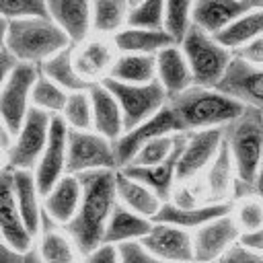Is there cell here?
Listing matches in <instances>:
<instances>
[{
    "instance_id": "cell-27",
    "label": "cell",
    "mask_w": 263,
    "mask_h": 263,
    "mask_svg": "<svg viewBox=\"0 0 263 263\" xmlns=\"http://www.w3.org/2000/svg\"><path fill=\"white\" fill-rule=\"evenodd\" d=\"M111 41L117 53H150V55L175 43L164 29H144V27H129V25L113 33Z\"/></svg>"
},
{
    "instance_id": "cell-37",
    "label": "cell",
    "mask_w": 263,
    "mask_h": 263,
    "mask_svg": "<svg viewBox=\"0 0 263 263\" xmlns=\"http://www.w3.org/2000/svg\"><path fill=\"white\" fill-rule=\"evenodd\" d=\"M129 27L144 29H164V0H138L129 6L127 23Z\"/></svg>"
},
{
    "instance_id": "cell-48",
    "label": "cell",
    "mask_w": 263,
    "mask_h": 263,
    "mask_svg": "<svg viewBox=\"0 0 263 263\" xmlns=\"http://www.w3.org/2000/svg\"><path fill=\"white\" fill-rule=\"evenodd\" d=\"M18 66V60L4 47V49H0V86L8 80V76L12 74V70Z\"/></svg>"
},
{
    "instance_id": "cell-12",
    "label": "cell",
    "mask_w": 263,
    "mask_h": 263,
    "mask_svg": "<svg viewBox=\"0 0 263 263\" xmlns=\"http://www.w3.org/2000/svg\"><path fill=\"white\" fill-rule=\"evenodd\" d=\"M220 92L236 99L245 107L263 111V66H253L232 55L222 78L214 86Z\"/></svg>"
},
{
    "instance_id": "cell-46",
    "label": "cell",
    "mask_w": 263,
    "mask_h": 263,
    "mask_svg": "<svg viewBox=\"0 0 263 263\" xmlns=\"http://www.w3.org/2000/svg\"><path fill=\"white\" fill-rule=\"evenodd\" d=\"M84 263H119V253L115 245L101 242L90 253L84 255Z\"/></svg>"
},
{
    "instance_id": "cell-25",
    "label": "cell",
    "mask_w": 263,
    "mask_h": 263,
    "mask_svg": "<svg viewBox=\"0 0 263 263\" xmlns=\"http://www.w3.org/2000/svg\"><path fill=\"white\" fill-rule=\"evenodd\" d=\"M12 187H14V199L21 212V218L35 238L41 228V193L35 183V175L29 168H12Z\"/></svg>"
},
{
    "instance_id": "cell-30",
    "label": "cell",
    "mask_w": 263,
    "mask_h": 263,
    "mask_svg": "<svg viewBox=\"0 0 263 263\" xmlns=\"http://www.w3.org/2000/svg\"><path fill=\"white\" fill-rule=\"evenodd\" d=\"M39 72L43 76H47L49 80H53L55 84H60L64 90L74 92V90H84L90 86V82H86L72 60V45L55 51L53 55H49L45 62L39 64Z\"/></svg>"
},
{
    "instance_id": "cell-5",
    "label": "cell",
    "mask_w": 263,
    "mask_h": 263,
    "mask_svg": "<svg viewBox=\"0 0 263 263\" xmlns=\"http://www.w3.org/2000/svg\"><path fill=\"white\" fill-rule=\"evenodd\" d=\"M179 47L191 70L193 84L199 86H216L232 60V51L228 47L195 25H189L179 41Z\"/></svg>"
},
{
    "instance_id": "cell-24",
    "label": "cell",
    "mask_w": 263,
    "mask_h": 263,
    "mask_svg": "<svg viewBox=\"0 0 263 263\" xmlns=\"http://www.w3.org/2000/svg\"><path fill=\"white\" fill-rule=\"evenodd\" d=\"M245 10H249V6L242 0H193L191 25L216 35Z\"/></svg>"
},
{
    "instance_id": "cell-43",
    "label": "cell",
    "mask_w": 263,
    "mask_h": 263,
    "mask_svg": "<svg viewBox=\"0 0 263 263\" xmlns=\"http://www.w3.org/2000/svg\"><path fill=\"white\" fill-rule=\"evenodd\" d=\"M0 263H45L37 251V247H29L25 251L14 249L4 238H0Z\"/></svg>"
},
{
    "instance_id": "cell-51",
    "label": "cell",
    "mask_w": 263,
    "mask_h": 263,
    "mask_svg": "<svg viewBox=\"0 0 263 263\" xmlns=\"http://www.w3.org/2000/svg\"><path fill=\"white\" fill-rule=\"evenodd\" d=\"M6 33H8V18L0 16V49L6 47Z\"/></svg>"
},
{
    "instance_id": "cell-4",
    "label": "cell",
    "mask_w": 263,
    "mask_h": 263,
    "mask_svg": "<svg viewBox=\"0 0 263 263\" xmlns=\"http://www.w3.org/2000/svg\"><path fill=\"white\" fill-rule=\"evenodd\" d=\"M72 45L49 16H23L8 21L6 49L23 64L39 66L55 51Z\"/></svg>"
},
{
    "instance_id": "cell-47",
    "label": "cell",
    "mask_w": 263,
    "mask_h": 263,
    "mask_svg": "<svg viewBox=\"0 0 263 263\" xmlns=\"http://www.w3.org/2000/svg\"><path fill=\"white\" fill-rule=\"evenodd\" d=\"M238 242H240V245H245V247H249V249H253V251L263 253V224H261L259 228H255V230L240 232Z\"/></svg>"
},
{
    "instance_id": "cell-22",
    "label": "cell",
    "mask_w": 263,
    "mask_h": 263,
    "mask_svg": "<svg viewBox=\"0 0 263 263\" xmlns=\"http://www.w3.org/2000/svg\"><path fill=\"white\" fill-rule=\"evenodd\" d=\"M88 97L92 105V129L115 142L123 134V117L117 99L103 82H92Z\"/></svg>"
},
{
    "instance_id": "cell-40",
    "label": "cell",
    "mask_w": 263,
    "mask_h": 263,
    "mask_svg": "<svg viewBox=\"0 0 263 263\" xmlns=\"http://www.w3.org/2000/svg\"><path fill=\"white\" fill-rule=\"evenodd\" d=\"M0 16L8 21L23 16H47L45 0H0Z\"/></svg>"
},
{
    "instance_id": "cell-23",
    "label": "cell",
    "mask_w": 263,
    "mask_h": 263,
    "mask_svg": "<svg viewBox=\"0 0 263 263\" xmlns=\"http://www.w3.org/2000/svg\"><path fill=\"white\" fill-rule=\"evenodd\" d=\"M230 203L228 201H210V203H203V205H191V208H181V205H175L173 201H162L158 212L154 214V222H166V224H175L179 228H185V230H195L197 226L218 218V216H224V214H230Z\"/></svg>"
},
{
    "instance_id": "cell-1",
    "label": "cell",
    "mask_w": 263,
    "mask_h": 263,
    "mask_svg": "<svg viewBox=\"0 0 263 263\" xmlns=\"http://www.w3.org/2000/svg\"><path fill=\"white\" fill-rule=\"evenodd\" d=\"M82 187L80 203L70 222L62 226L72 238L80 255L90 253L103 242L105 224L113 205L117 203L115 195V168H95L76 175Z\"/></svg>"
},
{
    "instance_id": "cell-33",
    "label": "cell",
    "mask_w": 263,
    "mask_h": 263,
    "mask_svg": "<svg viewBox=\"0 0 263 263\" xmlns=\"http://www.w3.org/2000/svg\"><path fill=\"white\" fill-rule=\"evenodd\" d=\"M261 35H263V8H249L240 16H236L230 25H226L220 33H216L214 37L224 47L234 51L242 43L255 37H261Z\"/></svg>"
},
{
    "instance_id": "cell-20",
    "label": "cell",
    "mask_w": 263,
    "mask_h": 263,
    "mask_svg": "<svg viewBox=\"0 0 263 263\" xmlns=\"http://www.w3.org/2000/svg\"><path fill=\"white\" fill-rule=\"evenodd\" d=\"M80 193H82V187H80L78 177L66 173V175L60 177V179L55 181V185L41 197V205H43L45 216H47L53 224L64 226V224L70 222L72 216L76 214L78 203H80Z\"/></svg>"
},
{
    "instance_id": "cell-11",
    "label": "cell",
    "mask_w": 263,
    "mask_h": 263,
    "mask_svg": "<svg viewBox=\"0 0 263 263\" xmlns=\"http://www.w3.org/2000/svg\"><path fill=\"white\" fill-rule=\"evenodd\" d=\"M66 158H68V125L60 115H51L47 144L33 168L41 197L55 185L60 177L66 175Z\"/></svg>"
},
{
    "instance_id": "cell-21",
    "label": "cell",
    "mask_w": 263,
    "mask_h": 263,
    "mask_svg": "<svg viewBox=\"0 0 263 263\" xmlns=\"http://www.w3.org/2000/svg\"><path fill=\"white\" fill-rule=\"evenodd\" d=\"M154 66H156V80L164 88L166 97H175L193 84L191 70L187 66V60L179 43H171L158 49L154 53Z\"/></svg>"
},
{
    "instance_id": "cell-41",
    "label": "cell",
    "mask_w": 263,
    "mask_h": 263,
    "mask_svg": "<svg viewBox=\"0 0 263 263\" xmlns=\"http://www.w3.org/2000/svg\"><path fill=\"white\" fill-rule=\"evenodd\" d=\"M236 224L242 232L259 228L263 224V203L259 199H245L238 208Z\"/></svg>"
},
{
    "instance_id": "cell-39",
    "label": "cell",
    "mask_w": 263,
    "mask_h": 263,
    "mask_svg": "<svg viewBox=\"0 0 263 263\" xmlns=\"http://www.w3.org/2000/svg\"><path fill=\"white\" fill-rule=\"evenodd\" d=\"M175 142H177V134H166V136H156L152 140H148L136 154L134 158L129 160L132 166H152V164H158L160 160H164L173 148H175ZM127 166V164H125Z\"/></svg>"
},
{
    "instance_id": "cell-28",
    "label": "cell",
    "mask_w": 263,
    "mask_h": 263,
    "mask_svg": "<svg viewBox=\"0 0 263 263\" xmlns=\"http://www.w3.org/2000/svg\"><path fill=\"white\" fill-rule=\"evenodd\" d=\"M115 195L117 201L123 203L125 208H129L132 212L146 216V218H154V214L158 212L162 199L144 183L123 175L119 168H115Z\"/></svg>"
},
{
    "instance_id": "cell-45",
    "label": "cell",
    "mask_w": 263,
    "mask_h": 263,
    "mask_svg": "<svg viewBox=\"0 0 263 263\" xmlns=\"http://www.w3.org/2000/svg\"><path fill=\"white\" fill-rule=\"evenodd\" d=\"M232 55L240 58L242 62L247 64H253V66H263V35L261 37H255L247 43H242L240 47H236L232 51Z\"/></svg>"
},
{
    "instance_id": "cell-13",
    "label": "cell",
    "mask_w": 263,
    "mask_h": 263,
    "mask_svg": "<svg viewBox=\"0 0 263 263\" xmlns=\"http://www.w3.org/2000/svg\"><path fill=\"white\" fill-rule=\"evenodd\" d=\"M222 140H224L222 127L185 132V144L177 160V181H187L197 173L205 171L208 164L218 154Z\"/></svg>"
},
{
    "instance_id": "cell-6",
    "label": "cell",
    "mask_w": 263,
    "mask_h": 263,
    "mask_svg": "<svg viewBox=\"0 0 263 263\" xmlns=\"http://www.w3.org/2000/svg\"><path fill=\"white\" fill-rule=\"evenodd\" d=\"M101 82L113 92V97L119 103L121 117H123V132L142 123L150 115H154L168 101L164 88L156 78L142 84H127L113 78H103Z\"/></svg>"
},
{
    "instance_id": "cell-7",
    "label": "cell",
    "mask_w": 263,
    "mask_h": 263,
    "mask_svg": "<svg viewBox=\"0 0 263 263\" xmlns=\"http://www.w3.org/2000/svg\"><path fill=\"white\" fill-rule=\"evenodd\" d=\"M51 115L31 107L25 115V121L21 123L18 132L12 136L8 148H6V166L10 168H29L33 171L49 134Z\"/></svg>"
},
{
    "instance_id": "cell-16",
    "label": "cell",
    "mask_w": 263,
    "mask_h": 263,
    "mask_svg": "<svg viewBox=\"0 0 263 263\" xmlns=\"http://www.w3.org/2000/svg\"><path fill=\"white\" fill-rule=\"evenodd\" d=\"M117 55V49L113 41H107L105 35L99 37H86L84 41L72 45V60L78 70V74L86 82H101L109 76V70L113 66V60Z\"/></svg>"
},
{
    "instance_id": "cell-29",
    "label": "cell",
    "mask_w": 263,
    "mask_h": 263,
    "mask_svg": "<svg viewBox=\"0 0 263 263\" xmlns=\"http://www.w3.org/2000/svg\"><path fill=\"white\" fill-rule=\"evenodd\" d=\"M37 251L45 263H78L76 261V247L72 238L60 232L58 224H53L45 212L41 214V228H39V245Z\"/></svg>"
},
{
    "instance_id": "cell-31",
    "label": "cell",
    "mask_w": 263,
    "mask_h": 263,
    "mask_svg": "<svg viewBox=\"0 0 263 263\" xmlns=\"http://www.w3.org/2000/svg\"><path fill=\"white\" fill-rule=\"evenodd\" d=\"M107 78L127 82V84L150 82L156 78L154 55H150V53H117Z\"/></svg>"
},
{
    "instance_id": "cell-14",
    "label": "cell",
    "mask_w": 263,
    "mask_h": 263,
    "mask_svg": "<svg viewBox=\"0 0 263 263\" xmlns=\"http://www.w3.org/2000/svg\"><path fill=\"white\" fill-rule=\"evenodd\" d=\"M140 242L162 263H193L191 232L175 224L152 220V228L140 238Z\"/></svg>"
},
{
    "instance_id": "cell-53",
    "label": "cell",
    "mask_w": 263,
    "mask_h": 263,
    "mask_svg": "<svg viewBox=\"0 0 263 263\" xmlns=\"http://www.w3.org/2000/svg\"><path fill=\"white\" fill-rule=\"evenodd\" d=\"M129 2H132V4H134V2H138V0H129Z\"/></svg>"
},
{
    "instance_id": "cell-36",
    "label": "cell",
    "mask_w": 263,
    "mask_h": 263,
    "mask_svg": "<svg viewBox=\"0 0 263 263\" xmlns=\"http://www.w3.org/2000/svg\"><path fill=\"white\" fill-rule=\"evenodd\" d=\"M60 117L70 129H92V105H90L88 88L68 92Z\"/></svg>"
},
{
    "instance_id": "cell-52",
    "label": "cell",
    "mask_w": 263,
    "mask_h": 263,
    "mask_svg": "<svg viewBox=\"0 0 263 263\" xmlns=\"http://www.w3.org/2000/svg\"><path fill=\"white\" fill-rule=\"evenodd\" d=\"M249 8H263V0H242Z\"/></svg>"
},
{
    "instance_id": "cell-2",
    "label": "cell",
    "mask_w": 263,
    "mask_h": 263,
    "mask_svg": "<svg viewBox=\"0 0 263 263\" xmlns=\"http://www.w3.org/2000/svg\"><path fill=\"white\" fill-rule=\"evenodd\" d=\"M166 105L179 121L181 132H195L205 127H224L245 111V105L236 99L220 92L214 86L191 84L175 97H168Z\"/></svg>"
},
{
    "instance_id": "cell-9",
    "label": "cell",
    "mask_w": 263,
    "mask_h": 263,
    "mask_svg": "<svg viewBox=\"0 0 263 263\" xmlns=\"http://www.w3.org/2000/svg\"><path fill=\"white\" fill-rule=\"evenodd\" d=\"M39 66L23 64L12 70L8 80L0 86V117L6 123L10 136H14L31 109V88L37 80Z\"/></svg>"
},
{
    "instance_id": "cell-17",
    "label": "cell",
    "mask_w": 263,
    "mask_h": 263,
    "mask_svg": "<svg viewBox=\"0 0 263 263\" xmlns=\"http://www.w3.org/2000/svg\"><path fill=\"white\" fill-rule=\"evenodd\" d=\"M0 238H4L8 245H12L18 251L33 247V236L27 230L14 199L10 166L0 168Z\"/></svg>"
},
{
    "instance_id": "cell-34",
    "label": "cell",
    "mask_w": 263,
    "mask_h": 263,
    "mask_svg": "<svg viewBox=\"0 0 263 263\" xmlns=\"http://www.w3.org/2000/svg\"><path fill=\"white\" fill-rule=\"evenodd\" d=\"M129 0H90V29L97 35H113L127 23Z\"/></svg>"
},
{
    "instance_id": "cell-44",
    "label": "cell",
    "mask_w": 263,
    "mask_h": 263,
    "mask_svg": "<svg viewBox=\"0 0 263 263\" xmlns=\"http://www.w3.org/2000/svg\"><path fill=\"white\" fill-rule=\"evenodd\" d=\"M214 263H263V253L253 251V249H249L236 240Z\"/></svg>"
},
{
    "instance_id": "cell-42",
    "label": "cell",
    "mask_w": 263,
    "mask_h": 263,
    "mask_svg": "<svg viewBox=\"0 0 263 263\" xmlns=\"http://www.w3.org/2000/svg\"><path fill=\"white\" fill-rule=\"evenodd\" d=\"M115 247L119 253V263H162L160 259L150 255L140 240H127Z\"/></svg>"
},
{
    "instance_id": "cell-32",
    "label": "cell",
    "mask_w": 263,
    "mask_h": 263,
    "mask_svg": "<svg viewBox=\"0 0 263 263\" xmlns=\"http://www.w3.org/2000/svg\"><path fill=\"white\" fill-rule=\"evenodd\" d=\"M234 179H236L234 164H232L228 146L222 140L218 154L205 168V185H208V193H210L212 201H226L232 195Z\"/></svg>"
},
{
    "instance_id": "cell-15",
    "label": "cell",
    "mask_w": 263,
    "mask_h": 263,
    "mask_svg": "<svg viewBox=\"0 0 263 263\" xmlns=\"http://www.w3.org/2000/svg\"><path fill=\"white\" fill-rule=\"evenodd\" d=\"M238 236H240V228L230 214L218 216L197 226L191 234L193 263H214L230 245L238 240Z\"/></svg>"
},
{
    "instance_id": "cell-50",
    "label": "cell",
    "mask_w": 263,
    "mask_h": 263,
    "mask_svg": "<svg viewBox=\"0 0 263 263\" xmlns=\"http://www.w3.org/2000/svg\"><path fill=\"white\" fill-rule=\"evenodd\" d=\"M10 140H12V136H10V132H8V127H6V123H4V121H2V117H0V148H8Z\"/></svg>"
},
{
    "instance_id": "cell-3",
    "label": "cell",
    "mask_w": 263,
    "mask_h": 263,
    "mask_svg": "<svg viewBox=\"0 0 263 263\" xmlns=\"http://www.w3.org/2000/svg\"><path fill=\"white\" fill-rule=\"evenodd\" d=\"M222 129L224 144L228 146L236 173L232 197H249V183L253 181L263 158V111L255 107H245V111Z\"/></svg>"
},
{
    "instance_id": "cell-10",
    "label": "cell",
    "mask_w": 263,
    "mask_h": 263,
    "mask_svg": "<svg viewBox=\"0 0 263 263\" xmlns=\"http://www.w3.org/2000/svg\"><path fill=\"white\" fill-rule=\"evenodd\" d=\"M166 134H183L179 127L177 117L173 115L171 107L164 105L162 109H158L154 115H150L148 119H144L142 123L125 129L115 142H113V150H115V166L121 168L125 164H129V160L134 158V154L152 138L156 136H166Z\"/></svg>"
},
{
    "instance_id": "cell-26",
    "label": "cell",
    "mask_w": 263,
    "mask_h": 263,
    "mask_svg": "<svg viewBox=\"0 0 263 263\" xmlns=\"http://www.w3.org/2000/svg\"><path fill=\"white\" fill-rule=\"evenodd\" d=\"M152 228V220L146 216H140L125 208L123 203H115L109 220L105 224L103 232V242L107 245H121L127 240H140L148 230Z\"/></svg>"
},
{
    "instance_id": "cell-18",
    "label": "cell",
    "mask_w": 263,
    "mask_h": 263,
    "mask_svg": "<svg viewBox=\"0 0 263 263\" xmlns=\"http://www.w3.org/2000/svg\"><path fill=\"white\" fill-rule=\"evenodd\" d=\"M183 144H185V134H177V142H175V148L173 152L160 160L158 164H152V166H121L119 171L140 183H144L146 187H150L162 201H168L171 193H173V185L177 181V160H179V154L183 150Z\"/></svg>"
},
{
    "instance_id": "cell-19",
    "label": "cell",
    "mask_w": 263,
    "mask_h": 263,
    "mask_svg": "<svg viewBox=\"0 0 263 263\" xmlns=\"http://www.w3.org/2000/svg\"><path fill=\"white\" fill-rule=\"evenodd\" d=\"M45 14L66 33L72 45L90 35V0H45Z\"/></svg>"
},
{
    "instance_id": "cell-8",
    "label": "cell",
    "mask_w": 263,
    "mask_h": 263,
    "mask_svg": "<svg viewBox=\"0 0 263 263\" xmlns=\"http://www.w3.org/2000/svg\"><path fill=\"white\" fill-rule=\"evenodd\" d=\"M95 168H117L113 142L95 129L68 127V158L66 173L78 175Z\"/></svg>"
},
{
    "instance_id": "cell-38",
    "label": "cell",
    "mask_w": 263,
    "mask_h": 263,
    "mask_svg": "<svg viewBox=\"0 0 263 263\" xmlns=\"http://www.w3.org/2000/svg\"><path fill=\"white\" fill-rule=\"evenodd\" d=\"M191 8L193 0H164V31L175 43L181 41L191 25Z\"/></svg>"
},
{
    "instance_id": "cell-35",
    "label": "cell",
    "mask_w": 263,
    "mask_h": 263,
    "mask_svg": "<svg viewBox=\"0 0 263 263\" xmlns=\"http://www.w3.org/2000/svg\"><path fill=\"white\" fill-rule=\"evenodd\" d=\"M68 99V90H64L60 84L43 76L41 72L37 74V80L31 88V107L41 109L49 115H60Z\"/></svg>"
},
{
    "instance_id": "cell-49",
    "label": "cell",
    "mask_w": 263,
    "mask_h": 263,
    "mask_svg": "<svg viewBox=\"0 0 263 263\" xmlns=\"http://www.w3.org/2000/svg\"><path fill=\"white\" fill-rule=\"evenodd\" d=\"M253 195L263 203V158L259 162V168H257L253 181L249 183V197H253Z\"/></svg>"
}]
</instances>
